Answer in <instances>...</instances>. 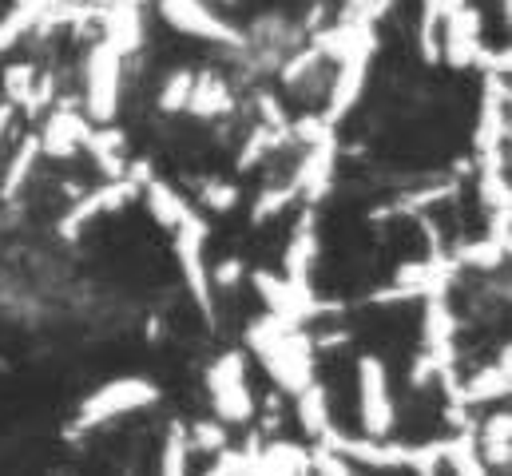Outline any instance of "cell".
<instances>
[{"instance_id":"36","label":"cell","mask_w":512,"mask_h":476,"mask_svg":"<svg viewBox=\"0 0 512 476\" xmlns=\"http://www.w3.org/2000/svg\"><path fill=\"white\" fill-rule=\"evenodd\" d=\"M255 108H258V116H262V123H266V127H274V131H290L286 108L278 104V96H274V92H258Z\"/></svg>"},{"instance_id":"2","label":"cell","mask_w":512,"mask_h":476,"mask_svg":"<svg viewBox=\"0 0 512 476\" xmlns=\"http://www.w3.org/2000/svg\"><path fill=\"white\" fill-rule=\"evenodd\" d=\"M151 401H159V389H155L147 377H116V381L100 385L92 397H84L80 417H76V425L68 429V437H76V433H84V429H100V425H108V421H116V417H128L135 409H147Z\"/></svg>"},{"instance_id":"15","label":"cell","mask_w":512,"mask_h":476,"mask_svg":"<svg viewBox=\"0 0 512 476\" xmlns=\"http://www.w3.org/2000/svg\"><path fill=\"white\" fill-rule=\"evenodd\" d=\"M104 24V40L128 60L143 48V4H131V0H112L100 16Z\"/></svg>"},{"instance_id":"18","label":"cell","mask_w":512,"mask_h":476,"mask_svg":"<svg viewBox=\"0 0 512 476\" xmlns=\"http://www.w3.org/2000/svg\"><path fill=\"white\" fill-rule=\"evenodd\" d=\"M84 147L92 151V159H96V167L108 175V179H116V175H124V167H128V135L120 131V127H112V123H100V127H92L88 131V139H84Z\"/></svg>"},{"instance_id":"12","label":"cell","mask_w":512,"mask_h":476,"mask_svg":"<svg viewBox=\"0 0 512 476\" xmlns=\"http://www.w3.org/2000/svg\"><path fill=\"white\" fill-rule=\"evenodd\" d=\"M481 12L465 0L461 8H453L441 20V60L453 68H473L477 48H481Z\"/></svg>"},{"instance_id":"31","label":"cell","mask_w":512,"mask_h":476,"mask_svg":"<svg viewBox=\"0 0 512 476\" xmlns=\"http://www.w3.org/2000/svg\"><path fill=\"white\" fill-rule=\"evenodd\" d=\"M191 84H195V76H191L187 68H175V72L163 80V88H159V112H167V116L183 112V108H187V96H191Z\"/></svg>"},{"instance_id":"19","label":"cell","mask_w":512,"mask_h":476,"mask_svg":"<svg viewBox=\"0 0 512 476\" xmlns=\"http://www.w3.org/2000/svg\"><path fill=\"white\" fill-rule=\"evenodd\" d=\"M255 473H286L302 476L310 473V449L294 441H266V449L255 453Z\"/></svg>"},{"instance_id":"14","label":"cell","mask_w":512,"mask_h":476,"mask_svg":"<svg viewBox=\"0 0 512 476\" xmlns=\"http://www.w3.org/2000/svg\"><path fill=\"white\" fill-rule=\"evenodd\" d=\"M505 104H509V88L505 76L485 72V96H481V116H477V131H473V147L481 151H497L505 147L509 123H505Z\"/></svg>"},{"instance_id":"10","label":"cell","mask_w":512,"mask_h":476,"mask_svg":"<svg viewBox=\"0 0 512 476\" xmlns=\"http://www.w3.org/2000/svg\"><path fill=\"white\" fill-rule=\"evenodd\" d=\"M358 409H362V429L366 437H389L393 433V397H389V377H385L382 357H358Z\"/></svg>"},{"instance_id":"27","label":"cell","mask_w":512,"mask_h":476,"mask_svg":"<svg viewBox=\"0 0 512 476\" xmlns=\"http://www.w3.org/2000/svg\"><path fill=\"white\" fill-rule=\"evenodd\" d=\"M290 139V131H274V127H266V123H258L255 131H251V139L243 143V155H239V171H251L258 167L274 147H282Z\"/></svg>"},{"instance_id":"32","label":"cell","mask_w":512,"mask_h":476,"mask_svg":"<svg viewBox=\"0 0 512 476\" xmlns=\"http://www.w3.org/2000/svg\"><path fill=\"white\" fill-rule=\"evenodd\" d=\"M32 84H36V68H32V60H16V64L4 68L0 88H4V100H8V104L20 108V100L32 92Z\"/></svg>"},{"instance_id":"30","label":"cell","mask_w":512,"mask_h":476,"mask_svg":"<svg viewBox=\"0 0 512 476\" xmlns=\"http://www.w3.org/2000/svg\"><path fill=\"white\" fill-rule=\"evenodd\" d=\"M187 449H191V437H187V425L175 421L171 433H167V445H163V457H159V473L179 476L187 473Z\"/></svg>"},{"instance_id":"34","label":"cell","mask_w":512,"mask_h":476,"mask_svg":"<svg viewBox=\"0 0 512 476\" xmlns=\"http://www.w3.org/2000/svg\"><path fill=\"white\" fill-rule=\"evenodd\" d=\"M187 437H191V445L203 449V453H219V449L227 445V429H223L219 421H195Z\"/></svg>"},{"instance_id":"29","label":"cell","mask_w":512,"mask_h":476,"mask_svg":"<svg viewBox=\"0 0 512 476\" xmlns=\"http://www.w3.org/2000/svg\"><path fill=\"white\" fill-rule=\"evenodd\" d=\"M298 195H302V191H298V179H294V175H290V179H286L282 187H266V191L258 195V203H255V211H251V219H255V223H266V219L282 215V211H286V207H290V203H294Z\"/></svg>"},{"instance_id":"13","label":"cell","mask_w":512,"mask_h":476,"mask_svg":"<svg viewBox=\"0 0 512 476\" xmlns=\"http://www.w3.org/2000/svg\"><path fill=\"white\" fill-rule=\"evenodd\" d=\"M92 131V119L84 112H76L72 104H60L52 108L44 119V131H40V155H52V159H72L84 139Z\"/></svg>"},{"instance_id":"35","label":"cell","mask_w":512,"mask_h":476,"mask_svg":"<svg viewBox=\"0 0 512 476\" xmlns=\"http://www.w3.org/2000/svg\"><path fill=\"white\" fill-rule=\"evenodd\" d=\"M211 473H223V476H239V473H255V453L243 449V453H231L227 445L215 453L211 461Z\"/></svg>"},{"instance_id":"37","label":"cell","mask_w":512,"mask_h":476,"mask_svg":"<svg viewBox=\"0 0 512 476\" xmlns=\"http://www.w3.org/2000/svg\"><path fill=\"white\" fill-rule=\"evenodd\" d=\"M203 203H207L211 211H235L239 187H235V183H207V187H203Z\"/></svg>"},{"instance_id":"20","label":"cell","mask_w":512,"mask_h":476,"mask_svg":"<svg viewBox=\"0 0 512 476\" xmlns=\"http://www.w3.org/2000/svg\"><path fill=\"white\" fill-rule=\"evenodd\" d=\"M441 465H449L453 473L461 476H485V461H481V449H477V433L473 425L469 429H457L453 437L441 441Z\"/></svg>"},{"instance_id":"3","label":"cell","mask_w":512,"mask_h":476,"mask_svg":"<svg viewBox=\"0 0 512 476\" xmlns=\"http://www.w3.org/2000/svg\"><path fill=\"white\" fill-rule=\"evenodd\" d=\"M251 282H255L258 298L266 302V314H274L282 326H306V322L338 310L330 302H318L306 278H278L270 270H255Z\"/></svg>"},{"instance_id":"39","label":"cell","mask_w":512,"mask_h":476,"mask_svg":"<svg viewBox=\"0 0 512 476\" xmlns=\"http://www.w3.org/2000/svg\"><path fill=\"white\" fill-rule=\"evenodd\" d=\"M243 282V262L239 258H223L215 270H211V286L215 290H235Z\"/></svg>"},{"instance_id":"21","label":"cell","mask_w":512,"mask_h":476,"mask_svg":"<svg viewBox=\"0 0 512 476\" xmlns=\"http://www.w3.org/2000/svg\"><path fill=\"white\" fill-rule=\"evenodd\" d=\"M509 437H512V417L509 413H493L485 421V429L477 433V449H481L485 469H509L512 461Z\"/></svg>"},{"instance_id":"33","label":"cell","mask_w":512,"mask_h":476,"mask_svg":"<svg viewBox=\"0 0 512 476\" xmlns=\"http://www.w3.org/2000/svg\"><path fill=\"white\" fill-rule=\"evenodd\" d=\"M290 139H298L302 147L330 143V139H334V123H330L326 116H302L290 123Z\"/></svg>"},{"instance_id":"16","label":"cell","mask_w":512,"mask_h":476,"mask_svg":"<svg viewBox=\"0 0 512 476\" xmlns=\"http://www.w3.org/2000/svg\"><path fill=\"white\" fill-rule=\"evenodd\" d=\"M512 389V350L505 346L497 365L489 369H477L473 377H461V401L465 405H493V401H505Z\"/></svg>"},{"instance_id":"38","label":"cell","mask_w":512,"mask_h":476,"mask_svg":"<svg viewBox=\"0 0 512 476\" xmlns=\"http://www.w3.org/2000/svg\"><path fill=\"white\" fill-rule=\"evenodd\" d=\"M28 28H32V20H28L24 12H16V8H12V12L0 20V52H8V48H12Z\"/></svg>"},{"instance_id":"26","label":"cell","mask_w":512,"mask_h":476,"mask_svg":"<svg viewBox=\"0 0 512 476\" xmlns=\"http://www.w3.org/2000/svg\"><path fill=\"white\" fill-rule=\"evenodd\" d=\"M453 258H457V266L465 270H497L505 258H509V250L497 242V238H477V242H465L461 250H453Z\"/></svg>"},{"instance_id":"40","label":"cell","mask_w":512,"mask_h":476,"mask_svg":"<svg viewBox=\"0 0 512 476\" xmlns=\"http://www.w3.org/2000/svg\"><path fill=\"white\" fill-rule=\"evenodd\" d=\"M16 119V104H8V100H0V135L8 131V123Z\"/></svg>"},{"instance_id":"6","label":"cell","mask_w":512,"mask_h":476,"mask_svg":"<svg viewBox=\"0 0 512 476\" xmlns=\"http://www.w3.org/2000/svg\"><path fill=\"white\" fill-rule=\"evenodd\" d=\"M120 84H124V56L100 40L88 56V80H84V116L96 123H112L120 112Z\"/></svg>"},{"instance_id":"4","label":"cell","mask_w":512,"mask_h":476,"mask_svg":"<svg viewBox=\"0 0 512 476\" xmlns=\"http://www.w3.org/2000/svg\"><path fill=\"white\" fill-rule=\"evenodd\" d=\"M461 266L453 254H429L421 262H405L393 274V286H385L374 294L378 306L389 302H413V298H429V294H449V286L457 282Z\"/></svg>"},{"instance_id":"8","label":"cell","mask_w":512,"mask_h":476,"mask_svg":"<svg viewBox=\"0 0 512 476\" xmlns=\"http://www.w3.org/2000/svg\"><path fill=\"white\" fill-rule=\"evenodd\" d=\"M155 4H159V16L183 36H195L207 44H227V48H247V36L239 28H231L219 12H211L203 0H155Z\"/></svg>"},{"instance_id":"11","label":"cell","mask_w":512,"mask_h":476,"mask_svg":"<svg viewBox=\"0 0 512 476\" xmlns=\"http://www.w3.org/2000/svg\"><path fill=\"white\" fill-rule=\"evenodd\" d=\"M378 48V36L370 40H358L354 48H346L338 56V72H334V84H330V108L322 116L330 123H338L342 116H350L362 100V88H366V76H370V56Z\"/></svg>"},{"instance_id":"28","label":"cell","mask_w":512,"mask_h":476,"mask_svg":"<svg viewBox=\"0 0 512 476\" xmlns=\"http://www.w3.org/2000/svg\"><path fill=\"white\" fill-rule=\"evenodd\" d=\"M326 64V56H322V48L318 44H310V48H302L298 56H290L286 64H282V84L286 88H302V84H310L314 76H318V68Z\"/></svg>"},{"instance_id":"22","label":"cell","mask_w":512,"mask_h":476,"mask_svg":"<svg viewBox=\"0 0 512 476\" xmlns=\"http://www.w3.org/2000/svg\"><path fill=\"white\" fill-rule=\"evenodd\" d=\"M314 254H318V235H314V215H302L298 231H294V238H290V246H286V254H282V270H286V278H310Z\"/></svg>"},{"instance_id":"1","label":"cell","mask_w":512,"mask_h":476,"mask_svg":"<svg viewBox=\"0 0 512 476\" xmlns=\"http://www.w3.org/2000/svg\"><path fill=\"white\" fill-rule=\"evenodd\" d=\"M247 342L282 393H298L314 381V342L302 326H282L274 314H262L247 330Z\"/></svg>"},{"instance_id":"7","label":"cell","mask_w":512,"mask_h":476,"mask_svg":"<svg viewBox=\"0 0 512 476\" xmlns=\"http://www.w3.org/2000/svg\"><path fill=\"white\" fill-rule=\"evenodd\" d=\"M207 389L215 401L219 421H251L255 417V397L247 389V361L243 354H223L211 369H207Z\"/></svg>"},{"instance_id":"5","label":"cell","mask_w":512,"mask_h":476,"mask_svg":"<svg viewBox=\"0 0 512 476\" xmlns=\"http://www.w3.org/2000/svg\"><path fill=\"white\" fill-rule=\"evenodd\" d=\"M203 246H207V223L195 211H187L179 219V227H175V258H179V270H183V282H187L195 306L211 318L215 286H211V270H207V250Z\"/></svg>"},{"instance_id":"17","label":"cell","mask_w":512,"mask_h":476,"mask_svg":"<svg viewBox=\"0 0 512 476\" xmlns=\"http://www.w3.org/2000/svg\"><path fill=\"white\" fill-rule=\"evenodd\" d=\"M183 112H191L195 119L231 116V112H235V96H231L227 80H219L215 72H207V76H195V84H191V96H187V108H183Z\"/></svg>"},{"instance_id":"9","label":"cell","mask_w":512,"mask_h":476,"mask_svg":"<svg viewBox=\"0 0 512 476\" xmlns=\"http://www.w3.org/2000/svg\"><path fill=\"white\" fill-rule=\"evenodd\" d=\"M135 199H139V183L128 179V175H116V179H108L104 187L84 191V195L64 211V219H60V238L76 242V238L84 235L88 223H96V219L108 215V211L128 207V203H135Z\"/></svg>"},{"instance_id":"25","label":"cell","mask_w":512,"mask_h":476,"mask_svg":"<svg viewBox=\"0 0 512 476\" xmlns=\"http://www.w3.org/2000/svg\"><path fill=\"white\" fill-rule=\"evenodd\" d=\"M36 159H40V135H28V139L16 147V155H12L8 171H4V183H0V195H4V199H16V195L28 187Z\"/></svg>"},{"instance_id":"23","label":"cell","mask_w":512,"mask_h":476,"mask_svg":"<svg viewBox=\"0 0 512 476\" xmlns=\"http://www.w3.org/2000/svg\"><path fill=\"white\" fill-rule=\"evenodd\" d=\"M143 195H147V207H151V219L159 223V227H167V231H175L179 227V219L191 211L167 183H159V179H147L143 187H139Z\"/></svg>"},{"instance_id":"24","label":"cell","mask_w":512,"mask_h":476,"mask_svg":"<svg viewBox=\"0 0 512 476\" xmlns=\"http://www.w3.org/2000/svg\"><path fill=\"white\" fill-rule=\"evenodd\" d=\"M294 397H298V421H302V429H306L310 437H322V433L330 429V397H326V385L310 381V385L298 389Z\"/></svg>"}]
</instances>
